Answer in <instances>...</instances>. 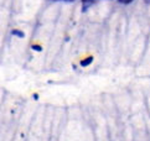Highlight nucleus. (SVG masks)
I'll list each match as a JSON object with an SVG mask.
<instances>
[{
	"mask_svg": "<svg viewBox=\"0 0 150 141\" xmlns=\"http://www.w3.org/2000/svg\"><path fill=\"white\" fill-rule=\"evenodd\" d=\"M55 1H73V0H55Z\"/></svg>",
	"mask_w": 150,
	"mask_h": 141,
	"instance_id": "7ed1b4c3",
	"label": "nucleus"
},
{
	"mask_svg": "<svg viewBox=\"0 0 150 141\" xmlns=\"http://www.w3.org/2000/svg\"><path fill=\"white\" fill-rule=\"evenodd\" d=\"M120 4H130L132 1H134V0H118Z\"/></svg>",
	"mask_w": 150,
	"mask_h": 141,
	"instance_id": "f03ea898",
	"label": "nucleus"
},
{
	"mask_svg": "<svg viewBox=\"0 0 150 141\" xmlns=\"http://www.w3.org/2000/svg\"><path fill=\"white\" fill-rule=\"evenodd\" d=\"M82 3H83V8H84V10H86L91 4L93 3V0H82Z\"/></svg>",
	"mask_w": 150,
	"mask_h": 141,
	"instance_id": "f257e3e1",
	"label": "nucleus"
}]
</instances>
